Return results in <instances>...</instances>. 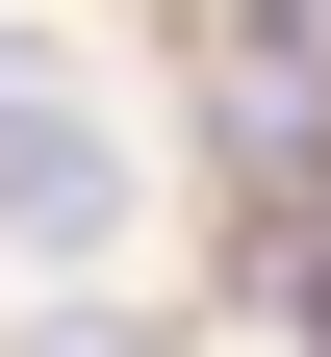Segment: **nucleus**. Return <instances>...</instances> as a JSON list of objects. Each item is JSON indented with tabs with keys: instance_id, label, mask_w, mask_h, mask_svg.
<instances>
[{
	"instance_id": "2",
	"label": "nucleus",
	"mask_w": 331,
	"mask_h": 357,
	"mask_svg": "<svg viewBox=\"0 0 331 357\" xmlns=\"http://www.w3.org/2000/svg\"><path fill=\"white\" fill-rule=\"evenodd\" d=\"M26 357H178V332H153V306H52Z\"/></svg>"
},
{
	"instance_id": "1",
	"label": "nucleus",
	"mask_w": 331,
	"mask_h": 357,
	"mask_svg": "<svg viewBox=\"0 0 331 357\" xmlns=\"http://www.w3.org/2000/svg\"><path fill=\"white\" fill-rule=\"evenodd\" d=\"M102 230H128V128H77L52 52H0V255H26V281H77Z\"/></svg>"
}]
</instances>
